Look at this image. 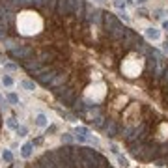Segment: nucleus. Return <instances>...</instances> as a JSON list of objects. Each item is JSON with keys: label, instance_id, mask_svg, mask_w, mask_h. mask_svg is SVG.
Instances as JSON below:
<instances>
[{"label": "nucleus", "instance_id": "nucleus-1", "mask_svg": "<svg viewBox=\"0 0 168 168\" xmlns=\"http://www.w3.org/2000/svg\"><path fill=\"white\" fill-rule=\"evenodd\" d=\"M54 94L58 95V99H60L62 103H65V105H69V107H73L75 101H77V94H75V90H73L71 86H60V88L54 90Z\"/></svg>", "mask_w": 168, "mask_h": 168}, {"label": "nucleus", "instance_id": "nucleus-2", "mask_svg": "<svg viewBox=\"0 0 168 168\" xmlns=\"http://www.w3.org/2000/svg\"><path fill=\"white\" fill-rule=\"evenodd\" d=\"M54 75H56V71L52 69V67H39L37 71H34L32 73V77L37 80V82H41V84H45V86H49L50 84V80L54 79Z\"/></svg>", "mask_w": 168, "mask_h": 168}, {"label": "nucleus", "instance_id": "nucleus-3", "mask_svg": "<svg viewBox=\"0 0 168 168\" xmlns=\"http://www.w3.org/2000/svg\"><path fill=\"white\" fill-rule=\"evenodd\" d=\"M32 54H34V49L32 47H28V45H21V47H13V49H9V56L13 58V60H28V58H32Z\"/></svg>", "mask_w": 168, "mask_h": 168}, {"label": "nucleus", "instance_id": "nucleus-4", "mask_svg": "<svg viewBox=\"0 0 168 168\" xmlns=\"http://www.w3.org/2000/svg\"><path fill=\"white\" fill-rule=\"evenodd\" d=\"M103 24H105V28H107V32L110 34L112 30H116V28H120V26H123L112 13H105L103 15Z\"/></svg>", "mask_w": 168, "mask_h": 168}, {"label": "nucleus", "instance_id": "nucleus-5", "mask_svg": "<svg viewBox=\"0 0 168 168\" xmlns=\"http://www.w3.org/2000/svg\"><path fill=\"white\" fill-rule=\"evenodd\" d=\"M157 157H159V146H157V144H146L144 159H142V161H155Z\"/></svg>", "mask_w": 168, "mask_h": 168}, {"label": "nucleus", "instance_id": "nucleus-6", "mask_svg": "<svg viewBox=\"0 0 168 168\" xmlns=\"http://www.w3.org/2000/svg\"><path fill=\"white\" fill-rule=\"evenodd\" d=\"M88 21L94 22V24H103V13H101V9L88 7Z\"/></svg>", "mask_w": 168, "mask_h": 168}, {"label": "nucleus", "instance_id": "nucleus-7", "mask_svg": "<svg viewBox=\"0 0 168 168\" xmlns=\"http://www.w3.org/2000/svg\"><path fill=\"white\" fill-rule=\"evenodd\" d=\"M22 67L26 69V71H30V73H34V71H37L39 67H41V62H39V58H28V60H24L22 62Z\"/></svg>", "mask_w": 168, "mask_h": 168}, {"label": "nucleus", "instance_id": "nucleus-8", "mask_svg": "<svg viewBox=\"0 0 168 168\" xmlns=\"http://www.w3.org/2000/svg\"><path fill=\"white\" fill-rule=\"evenodd\" d=\"M56 56H58V54H56L54 50H41L37 58H39V62H41V64H50V62H54V58H56Z\"/></svg>", "mask_w": 168, "mask_h": 168}, {"label": "nucleus", "instance_id": "nucleus-9", "mask_svg": "<svg viewBox=\"0 0 168 168\" xmlns=\"http://www.w3.org/2000/svg\"><path fill=\"white\" fill-rule=\"evenodd\" d=\"M65 80H67V75H65V73H56V75H54V79L50 80V84H49V86L56 90V88L64 86V84H65Z\"/></svg>", "mask_w": 168, "mask_h": 168}, {"label": "nucleus", "instance_id": "nucleus-10", "mask_svg": "<svg viewBox=\"0 0 168 168\" xmlns=\"http://www.w3.org/2000/svg\"><path fill=\"white\" fill-rule=\"evenodd\" d=\"M56 11H58V15H60V17H67V15H71V13H73V11H71V7L67 6V0H58Z\"/></svg>", "mask_w": 168, "mask_h": 168}, {"label": "nucleus", "instance_id": "nucleus-11", "mask_svg": "<svg viewBox=\"0 0 168 168\" xmlns=\"http://www.w3.org/2000/svg\"><path fill=\"white\" fill-rule=\"evenodd\" d=\"M105 131H107V137H116L118 135V123L114 120H107L105 122Z\"/></svg>", "mask_w": 168, "mask_h": 168}, {"label": "nucleus", "instance_id": "nucleus-12", "mask_svg": "<svg viewBox=\"0 0 168 168\" xmlns=\"http://www.w3.org/2000/svg\"><path fill=\"white\" fill-rule=\"evenodd\" d=\"M84 7H86V4H84V0H77V4H75V17L79 19V21H82L84 17H86V13H84Z\"/></svg>", "mask_w": 168, "mask_h": 168}, {"label": "nucleus", "instance_id": "nucleus-13", "mask_svg": "<svg viewBox=\"0 0 168 168\" xmlns=\"http://www.w3.org/2000/svg\"><path fill=\"white\" fill-rule=\"evenodd\" d=\"M32 148H34V144H32V142H26V144L22 146V151H21V155H22L24 159H28V157L32 155Z\"/></svg>", "mask_w": 168, "mask_h": 168}, {"label": "nucleus", "instance_id": "nucleus-14", "mask_svg": "<svg viewBox=\"0 0 168 168\" xmlns=\"http://www.w3.org/2000/svg\"><path fill=\"white\" fill-rule=\"evenodd\" d=\"M47 123H49V120H47V116H45V114H37V116H36V125L45 127Z\"/></svg>", "mask_w": 168, "mask_h": 168}, {"label": "nucleus", "instance_id": "nucleus-15", "mask_svg": "<svg viewBox=\"0 0 168 168\" xmlns=\"http://www.w3.org/2000/svg\"><path fill=\"white\" fill-rule=\"evenodd\" d=\"M146 36H148L150 39H159V30H157V28H148V30H146Z\"/></svg>", "mask_w": 168, "mask_h": 168}, {"label": "nucleus", "instance_id": "nucleus-16", "mask_svg": "<svg viewBox=\"0 0 168 168\" xmlns=\"http://www.w3.org/2000/svg\"><path fill=\"white\" fill-rule=\"evenodd\" d=\"M32 6L36 9H43L45 7V0H32Z\"/></svg>", "mask_w": 168, "mask_h": 168}, {"label": "nucleus", "instance_id": "nucleus-17", "mask_svg": "<svg viewBox=\"0 0 168 168\" xmlns=\"http://www.w3.org/2000/svg\"><path fill=\"white\" fill-rule=\"evenodd\" d=\"M105 122H107V120H105L103 116H97V118L94 120V123H95V127H103V125H105Z\"/></svg>", "mask_w": 168, "mask_h": 168}, {"label": "nucleus", "instance_id": "nucleus-18", "mask_svg": "<svg viewBox=\"0 0 168 168\" xmlns=\"http://www.w3.org/2000/svg\"><path fill=\"white\" fill-rule=\"evenodd\" d=\"M75 133H77L79 137H88V129H86V127H77Z\"/></svg>", "mask_w": 168, "mask_h": 168}, {"label": "nucleus", "instance_id": "nucleus-19", "mask_svg": "<svg viewBox=\"0 0 168 168\" xmlns=\"http://www.w3.org/2000/svg\"><path fill=\"white\" fill-rule=\"evenodd\" d=\"M2 159H4L6 163H11V159H13V155H11V151H7V150H6V151L2 153Z\"/></svg>", "mask_w": 168, "mask_h": 168}, {"label": "nucleus", "instance_id": "nucleus-20", "mask_svg": "<svg viewBox=\"0 0 168 168\" xmlns=\"http://www.w3.org/2000/svg\"><path fill=\"white\" fill-rule=\"evenodd\" d=\"M2 82H4V86H11V84H13V79H11V77H4Z\"/></svg>", "mask_w": 168, "mask_h": 168}, {"label": "nucleus", "instance_id": "nucleus-21", "mask_svg": "<svg viewBox=\"0 0 168 168\" xmlns=\"http://www.w3.org/2000/svg\"><path fill=\"white\" fill-rule=\"evenodd\" d=\"M7 127H11V129H17L19 125H17V122H15L13 118H9V120H7Z\"/></svg>", "mask_w": 168, "mask_h": 168}, {"label": "nucleus", "instance_id": "nucleus-22", "mask_svg": "<svg viewBox=\"0 0 168 168\" xmlns=\"http://www.w3.org/2000/svg\"><path fill=\"white\" fill-rule=\"evenodd\" d=\"M118 163H120V166H129V165H127V159H123V157H122V155H118Z\"/></svg>", "mask_w": 168, "mask_h": 168}, {"label": "nucleus", "instance_id": "nucleus-23", "mask_svg": "<svg viewBox=\"0 0 168 168\" xmlns=\"http://www.w3.org/2000/svg\"><path fill=\"white\" fill-rule=\"evenodd\" d=\"M22 88H26V90H34V84H32L30 80H24V82H22Z\"/></svg>", "mask_w": 168, "mask_h": 168}, {"label": "nucleus", "instance_id": "nucleus-24", "mask_svg": "<svg viewBox=\"0 0 168 168\" xmlns=\"http://www.w3.org/2000/svg\"><path fill=\"white\" fill-rule=\"evenodd\" d=\"M7 99H9L11 103H19V97H17L15 94H9V95H7Z\"/></svg>", "mask_w": 168, "mask_h": 168}, {"label": "nucleus", "instance_id": "nucleus-25", "mask_svg": "<svg viewBox=\"0 0 168 168\" xmlns=\"http://www.w3.org/2000/svg\"><path fill=\"white\" fill-rule=\"evenodd\" d=\"M62 140H64V142H67V144H71V142H73L71 135H64V137H62Z\"/></svg>", "mask_w": 168, "mask_h": 168}, {"label": "nucleus", "instance_id": "nucleus-26", "mask_svg": "<svg viewBox=\"0 0 168 168\" xmlns=\"http://www.w3.org/2000/svg\"><path fill=\"white\" fill-rule=\"evenodd\" d=\"M159 153H168V142H166V144H163V146L159 148Z\"/></svg>", "mask_w": 168, "mask_h": 168}, {"label": "nucleus", "instance_id": "nucleus-27", "mask_svg": "<svg viewBox=\"0 0 168 168\" xmlns=\"http://www.w3.org/2000/svg\"><path fill=\"white\" fill-rule=\"evenodd\" d=\"M6 28H7V26H2V24H0V39L6 37Z\"/></svg>", "mask_w": 168, "mask_h": 168}, {"label": "nucleus", "instance_id": "nucleus-28", "mask_svg": "<svg viewBox=\"0 0 168 168\" xmlns=\"http://www.w3.org/2000/svg\"><path fill=\"white\" fill-rule=\"evenodd\" d=\"M114 4H116V6H118V7H120V9H125V4H123V2H122V0H116V2H114Z\"/></svg>", "mask_w": 168, "mask_h": 168}, {"label": "nucleus", "instance_id": "nucleus-29", "mask_svg": "<svg viewBox=\"0 0 168 168\" xmlns=\"http://www.w3.org/2000/svg\"><path fill=\"white\" fill-rule=\"evenodd\" d=\"M165 163H166L165 159H155V165H157V166H165Z\"/></svg>", "mask_w": 168, "mask_h": 168}, {"label": "nucleus", "instance_id": "nucleus-30", "mask_svg": "<svg viewBox=\"0 0 168 168\" xmlns=\"http://www.w3.org/2000/svg\"><path fill=\"white\" fill-rule=\"evenodd\" d=\"M163 82H168V65L165 69V73H163Z\"/></svg>", "mask_w": 168, "mask_h": 168}, {"label": "nucleus", "instance_id": "nucleus-31", "mask_svg": "<svg viewBox=\"0 0 168 168\" xmlns=\"http://www.w3.org/2000/svg\"><path fill=\"white\" fill-rule=\"evenodd\" d=\"M161 13H163V11H161V9H155V13H153V17H157V19H159V17H163V15H161Z\"/></svg>", "mask_w": 168, "mask_h": 168}, {"label": "nucleus", "instance_id": "nucleus-32", "mask_svg": "<svg viewBox=\"0 0 168 168\" xmlns=\"http://www.w3.org/2000/svg\"><path fill=\"white\" fill-rule=\"evenodd\" d=\"M4 13H6V7H4V4H2V2H0V17H2V15H4Z\"/></svg>", "mask_w": 168, "mask_h": 168}, {"label": "nucleus", "instance_id": "nucleus-33", "mask_svg": "<svg viewBox=\"0 0 168 168\" xmlns=\"http://www.w3.org/2000/svg\"><path fill=\"white\" fill-rule=\"evenodd\" d=\"M110 150H112V151H114V153H116V155H118V151H120V150H118V146H114V144H112V146H110Z\"/></svg>", "mask_w": 168, "mask_h": 168}, {"label": "nucleus", "instance_id": "nucleus-34", "mask_svg": "<svg viewBox=\"0 0 168 168\" xmlns=\"http://www.w3.org/2000/svg\"><path fill=\"white\" fill-rule=\"evenodd\" d=\"M163 26H165V30H168V21H165V22H163Z\"/></svg>", "mask_w": 168, "mask_h": 168}, {"label": "nucleus", "instance_id": "nucleus-35", "mask_svg": "<svg viewBox=\"0 0 168 168\" xmlns=\"http://www.w3.org/2000/svg\"><path fill=\"white\" fill-rule=\"evenodd\" d=\"M163 50H165V52H166V54H168V43H166V45H165V47H163Z\"/></svg>", "mask_w": 168, "mask_h": 168}, {"label": "nucleus", "instance_id": "nucleus-36", "mask_svg": "<svg viewBox=\"0 0 168 168\" xmlns=\"http://www.w3.org/2000/svg\"><path fill=\"white\" fill-rule=\"evenodd\" d=\"M137 2H138V4H144V2H146V0H137Z\"/></svg>", "mask_w": 168, "mask_h": 168}, {"label": "nucleus", "instance_id": "nucleus-37", "mask_svg": "<svg viewBox=\"0 0 168 168\" xmlns=\"http://www.w3.org/2000/svg\"><path fill=\"white\" fill-rule=\"evenodd\" d=\"M0 103H2V97H0Z\"/></svg>", "mask_w": 168, "mask_h": 168}]
</instances>
